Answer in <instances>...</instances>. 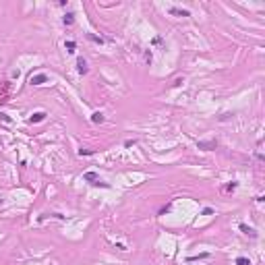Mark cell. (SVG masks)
<instances>
[{
	"label": "cell",
	"instance_id": "obj_8",
	"mask_svg": "<svg viewBox=\"0 0 265 265\" xmlns=\"http://www.w3.org/2000/svg\"><path fill=\"white\" fill-rule=\"evenodd\" d=\"M240 230L244 232V234H248V236H253V238H255V236H257V232L253 230V228H248L247 224H240Z\"/></svg>",
	"mask_w": 265,
	"mask_h": 265
},
{
	"label": "cell",
	"instance_id": "obj_17",
	"mask_svg": "<svg viewBox=\"0 0 265 265\" xmlns=\"http://www.w3.org/2000/svg\"><path fill=\"white\" fill-rule=\"evenodd\" d=\"M238 187V184H236V182H230V184H228V187H226V191H234V188Z\"/></svg>",
	"mask_w": 265,
	"mask_h": 265
},
{
	"label": "cell",
	"instance_id": "obj_14",
	"mask_svg": "<svg viewBox=\"0 0 265 265\" xmlns=\"http://www.w3.org/2000/svg\"><path fill=\"white\" fill-rule=\"evenodd\" d=\"M207 257V253H201L199 257H188V261H197V259H205Z\"/></svg>",
	"mask_w": 265,
	"mask_h": 265
},
{
	"label": "cell",
	"instance_id": "obj_7",
	"mask_svg": "<svg viewBox=\"0 0 265 265\" xmlns=\"http://www.w3.org/2000/svg\"><path fill=\"white\" fill-rule=\"evenodd\" d=\"M91 122L102 124V122H104V114H102V112H93V114H91Z\"/></svg>",
	"mask_w": 265,
	"mask_h": 265
},
{
	"label": "cell",
	"instance_id": "obj_12",
	"mask_svg": "<svg viewBox=\"0 0 265 265\" xmlns=\"http://www.w3.org/2000/svg\"><path fill=\"white\" fill-rule=\"evenodd\" d=\"M236 265H251V263H248V259H244V257H238V259H236Z\"/></svg>",
	"mask_w": 265,
	"mask_h": 265
},
{
	"label": "cell",
	"instance_id": "obj_15",
	"mask_svg": "<svg viewBox=\"0 0 265 265\" xmlns=\"http://www.w3.org/2000/svg\"><path fill=\"white\" fill-rule=\"evenodd\" d=\"M145 62H147V64H151V52H145Z\"/></svg>",
	"mask_w": 265,
	"mask_h": 265
},
{
	"label": "cell",
	"instance_id": "obj_3",
	"mask_svg": "<svg viewBox=\"0 0 265 265\" xmlns=\"http://www.w3.org/2000/svg\"><path fill=\"white\" fill-rule=\"evenodd\" d=\"M46 81H48V77H46L44 73H40V75H31V79H29L31 85H44Z\"/></svg>",
	"mask_w": 265,
	"mask_h": 265
},
{
	"label": "cell",
	"instance_id": "obj_10",
	"mask_svg": "<svg viewBox=\"0 0 265 265\" xmlns=\"http://www.w3.org/2000/svg\"><path fill=\"white\" fill-rule=\"evenodd\" d=\"M64 48H66L69 52H75V48H77V44L73 42V40H69V42H64Z\"/></svg>",
	"mask_w": 265,
	"mask_h": 265
},
{
	"label": "cell",
	"instance_id": "obj_13",
	"mask_svg": "<svg viewBox=\"0 0 265 265\" xmlns=\"http://www.w3.org/2000/svg\"><path fill=\"white\" fill-rule=\"evenodd\" d=\"M93 149H79V155H91Z\"/></svg>",
	"mask_w": 265,
	"mask_h": 265
},
{
	"label": "cell",
	"instance_id": "obj_18",
	"mask_svg": "<svg viewBox=\"0 0 265 265\" xmlns=\"http://www.w3.org/2000/svg\"><path fill=\"white\" fill-rule=\"evenodd\" d=\"M135 145V141H131V139H128V141H124V147H133Z\"/></svg>",
	"mask_w": 265,
	"mask_h": 265
},
{
	"label": "cell",
	"instance_id": "obj_9",
	"mask_svg": "<svg viewBox=\"0 0 265 265\" xmlns=\"http://www.w3.org/2000/svg\"><path fill=\"white\" fill-rule=\"evenodd\" d=\"M62 23H64V25H73V23H75V15H73V13H66L64 19H62Z\"/></svg>",
	"mask_w": 265,
	"mask_h": 265
},
{
	"label": "cell",
	"instance_id": "obj_11",
	"mask_svg": "<svg viewBox=\"0 0 265 265\" xmlns=\"http://www.w3.org/2000/svg\"><path fill=\"white\" fill-rule=\"evenodd\" d=\"M87 37H89L91 42H95V44H104V37H97V35H93V33H87Z\"/></svg>",
	"mask_w": 265,
	"mask_h": 265
},
{
	"label": "cell",
	"instance_id": "obj_2",
	"mask_svg": "<svg viewBox=\"0 0 265 265\" xmlns=\"http://www.w3.org/2000/svg\"><path fill=\"white\" fill-rule=\"evenodd\" d=\"M197 147H199V149H203V151H211V149H215V147H218V141H199V143H197Z\"/></svg>",
	"mask_w": 265,
	"mask_h": 265
},
{
	"label": "cell",
	"instance_id": "obj_16",
	"mask_svg": "<svg viewBox=\"0 0 265 265\" xmlns=\"http://www.w3.org/2000/svg\"><path fill=\"white\" fill-rule=\"evenodd\" d=\"M214 214V209H211V207H205V209H203V215H211Z\"/></svg>",
	"mask_w": 265,
	"mask_h": 265
},
{
	"label": "cell",
	"instance_id": "obj_5",
	"mask_svg": "<svg viewBox=\"0 0 265 265\" xmlns=\"http://www.w3.org/2000/svg\"><path fill=\"white\" fill-rule=\"evenodd\" d=\"M77 70L81 73V75H87V70H89V66H87V62L83 58H79L77 60Z\"/></svg>",
	"mask_w": 265,
	"mask_h": 265
},
{
	"label": "cell",
	"instance_id": "obj_6",
	"mask_svg": "<svg viewBox=\"0 0 265 265\" xmlns=\"http://www.w3.org/2000/svg\"><path fill=\"white\" fill-rule=\"evenodd\" d=\"M44 118H46V114H44V112H35L33 116L29 118V122H31V124H33V122H42Z\"/></svg>",
	"mask_w": 265,
	"mask_h": 265
},
{
	"label": "cell",
	"instance_id": "obj_1",
	"mask_svg": "<svg viewBox=\"0 0 265 265\" xmlns=\"http://www.w3.org/2000/svg\"><path fill=\"white\" fill-rule=\"evenodd\" d=\"M85 180H89V182H91L93 187H104V188H108V187H110V184L102 182V180H100V176H97L95 172H85Z\"/></svg>",
	"mask_w": 265,
	"mask_h": 265
},
{
	"label": "cell",
	"instance_id": "obj_4",
	"mask_svg": "<svg viewBox=\"0 0 265 265\" xmlns=\"http://www.w3.org/2000/svg\"><path fill=\"white\" fill-rule=\"evenodd\" d=\"M170 15H174V17H191V13L187 9H176V6L170 9Z\"/></svg>",
	"mask_w": 265,
	"mask_h": 265
}]
</instances>
